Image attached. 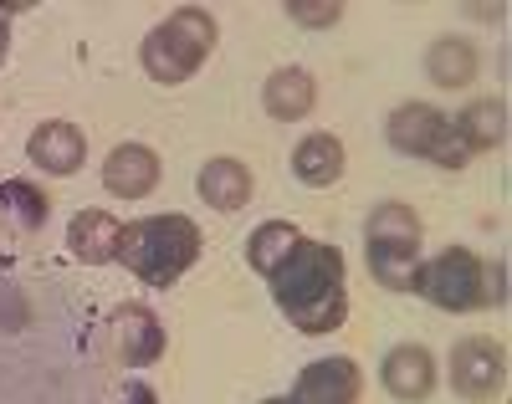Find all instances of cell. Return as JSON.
I'll use <instances>...</instances> for the list:
<instances>
[{
  "instance_id": "6da1fadb",
  "label": "cell",
  "mask_w": 512,
  "mask_h": 404,
  "mask_svg": "<svg viewBox=\"0 0 512 404\" xmlns=\"http://www.w3.org/2000/svg\"><path fill=\"white\" fill-rule=\"evenodd\" d=\"M272 302L287 312L297 333H338L349 318V287H344V251L328 241H297L272 272H267Z\"/></svg>"
},
{
  "instance_id": "7a4b0ae2",
  "label": "cell",
  "mask_w": 512,
  "mask_h": 404,
  "mask_svg": "<svg viewBox=\"0 0 512 404\" xmlns=\"http://www.w3.org/2000/svg\"><path fill=\"white\" fill-rule=\"evenodd\" d=\"M118 261L149 287H175L200 261V226L175 210L128 220L123 241H118Z\"/></svg>"
},
{
  "instance_id": "3957f363",
  "label": "cell",
  "mask_w": 512,
  "mask_h": 404,
  "mask_svg": "<svg viewBox=\"0 0 512 404\" xmlns=\"http://www.w3.org/2000/svg\"><path fill=\"white\" fill-rule=\"evenodd\" d=\"M502 277H507V266L497 261L492 272L482 266V256L477 251H466V246H446L441 256H431L420 266V282H415V292L431 302V307H441V312H477V307H502L507 302V287H502Z\"/></svg>"
},
{
  "instance_id": "277c9868",
  "label": "cell",
  "mask_w": 512,
  "mask_h": 404,
  "mask_svg": "<svg viewBox=\"0 0 512 404\" xmlns=\"http://www.w3.org/2000/svg\"><path fill=\"white\" fill-rule=\"evenodd\" d=\"M420 215L400 200H384L369 210V226H364V256H369V272L379 287L390 292H415L420 282Z\"/></svg>"
},
{
  "instance_id": "5b68a950",
  "label": "cell",
  "mask_w": 512,
  "mask_h": 404,
  "mask_svg": "<svg viewBox=\"0 0 512 404\" xmlns=\"http://www.w3.org/2000/svg\"><path fill=\"white\" fill-rule=\"evenodd\" d=\"M210 52H216V16L200 11V6H185V11H175L169 21H159L144 36L139 62L154 82L175 87V82H190L205 67Z\"/></svg>"
},
{
  "instance_id": "8992f818",
  "label": "cell",
  "mask_w": 512,
  "mask_h": 404,
  "mask_svg": "<svg viewBox=\"0 0 512 404\" xmlns=\"http://www.w3.org/2000/svg\"><path fill=\"white\" fill-rule=\"evenodd\" d=\"M384 139H390L400 154H415V159H431L441 169H466L472 164V154H466V144L456 139V123L431 108V103H405L395 108L390 118H384Z\"/></svg>"
},
{
  "instance_id": "52a82bcc",
  "label": "cell",
  "mask_w": 512,
  "mask_h": 404,
  "mask_svg": "<svg viewBox=\"0 0 512 404\" xmlns=\"http://www.w3.org/2000/svg\"><path fill=\"white\" fill-rule=\"evenodd\" d=\"M507 384V348L492 338H461L451 348V389L466 404H492Z\"/></svg>"
},
{
  "instance_id": "ba28073f",
  "label": "cell",
  "mask_w": 512,
  "mask_h": 404,
  "mask_svg": "<svg viewBox=\"0 0 512 404\" xmlns=\"http://www.w3.org/2000/svg\"><path fill=\"white\" fill-rule=\"evenodd\" d=\"M364 394V374L349 353H333V358H313V364L297 374L287 404H359Z\"/></svg>"
},
{
  "instance_id": "9c48e42d",
  "label": "cell",
  "mask_w": 512,
  "mask_h": 404,
  "mask_svg": "<svg viewBox=\"0 0 512 404\" xmlns=\"http://www.w3.org/2000/svg\"><path fill=\"white\" fill-rule=\"evenodd\" d=\"M379 384H384V394H395L405 404L431 399V389H436V353L425 343H395L390 353H384V364H379Z\"/></svg>"
},
{
  "instance_id": "30bf717a",
  "label": "cell",
  "mask_w": 512,
  "mask_h": 404,
  "mask_svg": "<svg viewBox=\"0 0 512 404\" xmlns=\"http://www.w3.org/2000/svg\"><path fill=\"white\" fill-rule=\"evenodd\" d=\"M26 159H31L41 174H77L82 159H88V139H82L77 123L52 118V123H41L31 139H26Z\"/></svg>"
},
{
  "instance_id": "8fae6325",
  "label": "cell",
  "mask_w": 512,
  "mask_h": 404,
  "mask_svg": "<svg viewBox=\"0 0 512 404\" xmlns=\"http://www.w3.org/2000/svg\"><path fill=\"white\" fill-rule=\"evenodd\" d=\"M113 348L123 364H154V358L164 353V323L154 318V312L144 302H123L113 312Z\"/></svg>"
},
{
  "instance_id": "7c38bea8",
  "label": "cell",
  "mask_w": 512,
  "mask_h": 404,
  "mask_svg": "<svg viewBox=\"0 0 512 404\" xmlns=\"http://www.w3.org/2000/svg\"><path fill=\"white\" fill-rule=\"evenodd\" d=\"M103 185L123 200H144L159 185V154L149 144H118L103 159Z\"/></svg>"
},
{
  "instance_id": "4fadbf2b",
  "label": "cell",
  "mask_w": 512,
  "mask_h": 404,
  "mask_svg": "<svg viewBox=\"0 0 512 404\" xmlns=\"http://www.w3.org/2000/svg\"><path fill=\"white\" fill-rule=\"evenodd\" d=\"M118 241H123V220H113L108 210H77L67 226V251L88 266L118 261Z\"/></svg>"
},
{
  "instance_id": "5bb4252c",
  "label": "cell",
  "mask_w": 512,
  "mask_h": 404,
  "mask_svg": "<svg viewBox=\"0 0 512 404\" xmlns=\"http://www.w3.org/2000/svg\"><path fill=\"white\" fill-rule=\"evenodd\" d=\"M292 174L313 190L338 185V179H344V139H338V133H308V139L292 149Z\"/></svg>"
},
{
  "instance_id": "9a60e30c",
  "label": "cell",
  "mask_w": 512,
  "mask_h": 404,
  "mask_svg": "<svg viewBox=\"0 0 512 404\" xmlns=\"http://www.w3.org/2000/svg\"><path fill=\"white\" fill-rule=\"evenodd\" d=\"M195 190H200V200H205L210 210L231 215V210H241V205L251 200V169H246L241 159H210V164L200 169V179H195Z\"/></svg>"
},
{
  "instance_id": "2e32d148",
  "label": "cell",
  "mask_w": 512,
  "mask_h": 404,
  "mask_svg": "<svg viewBox=\"0 0 512 404\" xmlns=\"http://www.w3.org/2000/svg\"><path fill=\"white\" fill-rule=\"evenodd\" d=\"M313 103H318V87H313V77H308L303 67H282V72H272L267 87H262V108H267L272 118H282V123L308 118Z\"/></svg>"
},
{
  "instance_id": "e0dca14e",
  "label": "cell",
  "mask_w": 512,
  "mask_h": 404,
  "mask_svg": "<svg viewBox=\"0 0 512 404\" xmlns=\"http://www.w3.org/2000/svg\"><path fill=\"white\" fill-rule=\"evenodd\" d=\"M477 72H482V57L466 36H441V41H431V52H425V77L436 87H466Z\"/></svg>"
},
{
  "instance_id": "ac0fdd59",
  "label": "cell",
  "mask_w": 512,
  "mask_h": 404,
  "mask_svg": "<svg viewBox=\"0 0 512 404\" xmlns=\"http://www.w3.org/2000/svg\"><path fill=\"white\" fill-rule=\"evenodd\" d=\"M451 123H456V139L466 144V154L502 149V139H507V103L502 98H482V103H472Z\"/></svg>"
},
{
  "instance_id": "d6986e66",
  "label": "cell",
  "mask_w": 512,
  "mask_h": 404,
  "mask_svg": "<svg viewBox=\"0 0 512 404\" xmlns=\"http://www.w3.org/2000/svg\"><path fill=\"white\" fill-rule=\"evenodd\" d=\"M297 241H303V236H297V226H287V220H262V226H256L251 231V241H246V261H251V272H272V266L297 246Z\"/></svg>"
},
{
  "instance_id": "ffe728a7",
  "label": "cell",
  "mask_w": 512,
  "mask_h": 404,
  "mask_svg": "<svg viewBox=\"0 0 512 404\" xmlns=\"http://www.w3.org/2000/svg\"><path fill=\"white\" fill-rule=\"evenodd\" d=\"M0 205L16 215L21 231H41V226H47V215H52V200L41 195L31 179H6V185H0Z\"/></svg>"
},
{
  "instance_id": "44dd1931",
  "label": "cell",
  "mask_w": 512,
  "mask_h": 404,
  "mask_svg": "<svg viewBox=\"0 0 512 404\" xmlns=\"http://www.w3.org/2000/svg\"><path fill=\"white\" fill-rule=\"evenodd\" d=\"M338 16H344V6H303V0H292L287 6V21H297V26H333Z\"/></svg>"
},
{
  "instance_id": "7402d4cb",
  "label": "cell",
  "mask_w": 512,
  "mask_h": 404,
  "mask_svg": "<svg viewBox=\"0 0 512 404\" xmlns=\"http://www.w3.org/2000/svg\"><path fill=\"white\" fill-rule=\"evenodd\" d=\"M123 404H159V399H154V389H149V384H134Z\"/></svg>"
},
{
  "instance_id": "603a6c76",
  "label": "cell",
  "mask_w": 512,
  "mask_h": 404,
  "mask_svg": "<svg viewBox=\"0 0 512 404\" xmlns=\"http://www.w3.org/2000/svg\"><path fill=\"white\" fill-rule=\"evenodd\" d=\"M11 57V31H6V16H0V62Z\"/></svg>"
},
{
  "instance_id": "cb8c5ba5",
  "label": "cell",
  "mask_w": 512,
  "mask_h": 404,
  "mask_svg": "<svg viewBox=\"0 0 512 404\" xmlns=\"http://www.w3.org/2000/svg\"><path fill=\"white\" fill-rule=\"evenodd\" d=\"M262 404H287V399H262Z\"/></svg>"
}]
</instances>
